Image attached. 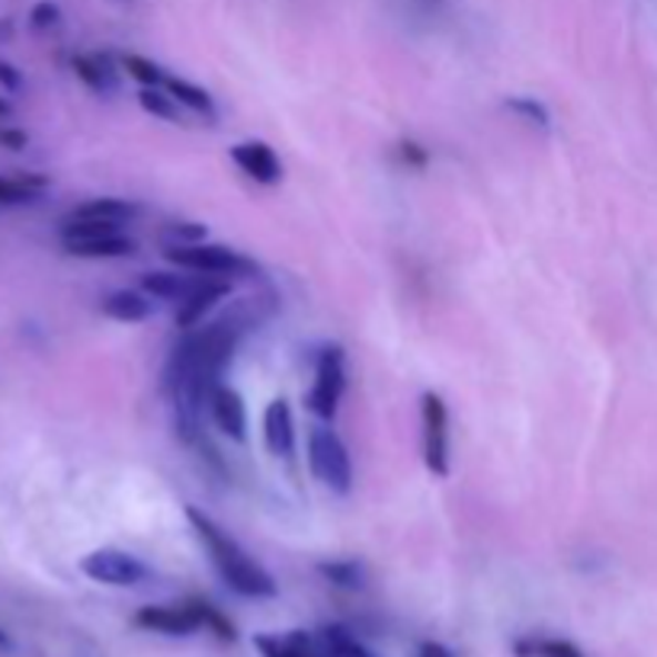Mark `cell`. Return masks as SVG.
<instances>
[{
	"label": "cell",
	"mask_w": 657,
	"mask_h": 657,
	"mask_svg": "<svg viewBox=\"0 0 657 657\" xmlns=\"http://www.w3.org/2000/svg\"><path fill=\"white\" fill-rule=\"evenodd\" d=\"M193 603H196V609H199L203 628H209L218 641H225V645H235V641H238V628H235V623H232L218 606H212L209 599H193Z\"/></svg>",
	"instance_id": "484cf974"
},
{
	"label": "cell",
	"mask_w": 657,
	"mask_h": 657,
	"mask_svg": "<svg viewBox=\"0 0 657 657\" xmlns=\"http://www.w3.org/2000/svg\"><path fill=\"white\" fill-rule=\"evenodd\" d=\"M273 308L276 301L269 296H244L212 321L186 330V337L171 350L161 372V391L171 404L174 430L183 443L193 446L203 440V408H209L212 391L222 386L225 366L232 362L240 340L260 328Z\"/></svg>",
	"instance_id": "6da1fadb"
},
{
	"label": "cell",
	"mask_w": 657,
	"mask_h": 657,
	"mask_svg": "<svg viewBox=\"0 0 657 657\" xmlns=\"http://www.w3.org/2000/svg\"><path fill=\"white\" fill-rule=\"evenodd\" d=\"M30 145V135L17 125H0V148L7 151H23Z\"/></svg>",
	"instance_id": "4dcf8cb0"
},
{
	"label": "cell",
	"mask_w": 657,
	"mask_h": 657,
	"mask_svg": "<svg viewBox=\"0 0 657 657\" xmlns=\"http://www.w3.org/2000/svg\"><path fill=\"white\" fill-rule=\"evenodd\" d=\"M49 189L45 174H17V177H0V206H30Z\"/></svg>",
	"instance_id": "ffe728a7"
},
{
	"label": "cell",
	"mask_w": 657,
	"mask_h": 657,
	"mask_svg": "<svg viewBox=\"0 0 657 657\" xmlns=\"http://www.w3.org/2000/svg\"><path fill=\"white\" fill-rule=\"evenodd\" d=\"M164 260L174 264L177 269H193V273H209L222 279H257L264 269L254 264L250 257H244L235 247L225 244H209V240H196V244H164Z\"/></svg>",
	"instance_id": "3957f363"
},
{
	"label": "cell",
	"mask_w": 657,
	"mask_h": 657,
	"mask_svg": "<svg viewBox=\"0 0 657 657\" xmlns=\"http://www.w3.org/2000/svg\"><path fill=\"white\" fill-rule=\"evenodd\" d=\"M81 574L103 587H138L148 581V565L122 548H93L81 558Z\"/></svg>",
	"instance_id": "52a82bcc"
},
{
	"label": "cell",
	"mask_w": 657,
	"mask_h": 657,
	"mask_svg": "<svg viewBox=\"0 0 657 657\" xmlns=\"http://www.w3.org/2000/svg\"><path fill=\"white\" fill-rule=\"evenodd\" d=\"M142 206L135 199H120V196H96L71 209V218H93V222H113V225H129L138 218Z\"/></svg>",
	"instance_id": "2e32d148"
},
{
	"label": "cell",
	"mask_w": 657,
	"mask_h": 657,
	"mask_svg": "<svg viewBox=\"0 0 657 657\" xmlns=\"http://www.w3.org/2000/svg\"><path fill=\"white\" fill-rule=\"evenodd\" d=\"M343 391H347V357H343V347L330 343L318 353L315 382H311L305 404L318 420L333 423L337 411H340V401H343Z\"/></svg>",
	"instance_id": "5b68a950"
},
{
	"label": "cell",
	"mask_w": 657,
	"mask_h": 657,
	"mask_svg": "<svg viewBox=\"0 0 657 657\" xmlns=\"http://www.w3.org/2000/svg\"><path fill=\"white\" fill-rule=\"evenodd\" d=\"M138 106L154 116V120H164V122H183L179 116V103L167 93L164 88H142L138 90Z\"/></svg>",
	"instance_id": "cb8c5ba5"
},
{
	"label": "cell",
	"mask_w": 657,
	"mask_h": 657,
	"mask_svg": "<svg viewBox=\"0 0 657 657\" xmlns=\"http://www.w3.org/2000/svg\"><path fill=\"white\" fill-rule=\"evenodd\" d=\"M209 279V273L203 276H179V273H164V269H151L142 276V292L151 299L164 301H183L193 296L203 283Z\"/></svg>",
	"instance_id": "5bb4252c"
},
{
	"label": "cell",
	"mask_w": 657,
	"mask_h": 657,
	"mask_svg": "<svg viewBox=\"0 0 657 657\" xmlns=\"http://www.w3.org/2000/svg\"><path fill=\"white\" fill-rule=\"evenodd\" d=\"M504 106H507L513 116H520L523 122L536 125V129H542V132L552 125V116H548L545 103H538L536 96H510Z\"/></svg>",
	"instance_id": "4316f807"
},
{
	"label": "cell",
	"mask_w": 657,
	"mask_h": 657,
	"mask_svg": "<svg viewBox=\"0 0 657 657\" xmlns=\"http://www.w3.org/2000/svg\"><path fill=\"white\" fill-rule=\"evenodd\" d=\"M10 113H13V110H10V103H7V100L0 96V120H7Z\"/></svg>",
	"instance_id": "e575fe53"
},
{
	"label": "cell",
	"mask_w": 657,
	"mask_h": 657,
	"mask_svg": "<svg viewBox=\"0 0 657 657\" xmlns=\"http://www.w3.org/2000/svg\"><path fill=\"white\" fill-rule=\"evenodd\" d=\"M209 228L199 225V222H171L164 228V244H196V240H206Z\"/></svg>",
	"instance_id": "83f0119b"
},
{
	"label": "cell",
	"mask_w": 657,
	"mask_h": 657,
	"mask_svg": "<svg viewBox=\"0 0 657 657\" xmlns=\"http://www.w3.org/2000/svg\"><path fill=\"white\" fill-rule=\"evenodd\" d=\"M308 469L315 481H321L328 491L347 497L353 487V462H350V449L340 440L337 430H330V423L311 427L308 433Z\"/></svg>",
	"instance_id": "277c9868"
},
{
	"label": "cell",
	"mask_w": 657,
	"mask_h": 657,
	"mask_svg": "<svg viewBox=\"0 0 657 657\" xmlns=\"http://www.w3.org/2000/svg\"><path fill=\"white\" fill-rule=\"evenodd\" d=\"M318 574L340 587V591H362L366 587V565L357 558H333V562H318Z\"/></svg>",
	"instance_id": "603a6c76"
},
{
	"label": "cell",
	"mask_w": 657,
	"mask_h": 657,
	"mask_svg": "<svg viewBox=\"0 0 657 657\" xmlns=\"http://www.w3.org/2000/svg\"><path fill=\"white\" fill-rule=\"evenodd\" d=\"M318 638H321L328 657H379L372 648H366L350 628L340 626V623H330V626L318 628Z\"/></svg>",
	"instance_id": "7402d4cb"
},
{
	"label": "cell",
	"mask_w": 657,
	"mask_h": 657,
	"mask_svg": "<svg viewBox=\"0 0 657 657\" xmlns=\"http://www.w3.org/2000/svg\"><path fill=\"white\" fill-rule=\"evenodd\" d=\"M423 465L433 479H449V408L440 391L420 394Z\"/></svg>",
	"instance_id": "8992f818"
},
{
	"label": "cell",
	"mask_w": 657,
	"mask_h": 657,
	"mask_svg": "<svg viewBox=\"0 0 657 657\" xmlns=\"http://www.w3.org/2000/svg\"><path fill=\"white\" fill-rule=\"evenodd\" d=\"M71 71L78 74V81L93 93L106 96L116 90V71L110 68L106 55H74L71 59Z\"/></svg>",
	"instance_id": "d6986e66"
},
{
	"label": "cell",
	"mask_w": 657,
	"mask_h": 657,
	"mask_svg": "<svg viewBox=\"0 0 657 657\" xmlns=\"http://www.w3.org/2000/svg\"><path fill=\"white\" fill-rule=\"evenodd\" d=\"M232 296V279H222V276H209L193 296H186L183 301H177V311H174V325L179 330L199 328L212 311L222 305V301Z\"/></svg>",
	"instance_id": "9c48e42d"
},
{
	"label": "cell",
	"mask_w": 657,
	"mask_h": 657,
	"mask_svg": "<svg viewBox=\"0 0 657 657\" xmlns=\"http://www.w3.org/2000/svg\"><path fill=\"white\" fill-rule=\"evenodd\" d=\"M61 23V10L59 3L52 0H39L35 7L30 10V27L32 30H52Z\"/></svg>",
	"instance_id": "f1b7e54d"
},
{
	"label": "cell",
	"mask_w": 657,
	"mask_h": 657,
	"mask_svg": "<svg viewBox=\"0 0 657 657\" xmlns=\"http://www.w3.org/2000/svg\"><path fill=\"white\" fill-rule=\"evenodd\" d=\"M0 88L7 93H20L23 90V74L13 64H7V61H0Z\"/></svg>",
	"instance_id": "1f68e13d"
},
{
	"label": "cell",
	"mask_w": 657,
	"mask_h": 657,
	"mask_svg": "<svg viewBox=\"0 0 657 657\" xmlns=\"http://www.w3.org/2000/svg\"><path fill=\"white\" fill-rule=\"evenodd\" d=\"M228 154L240 167V174L250 177L254 183H260V186H276L283 179V164H279L276 151L269 148L267 142H260V138L238 142V145H232Z\"/></svg>",
	"instance_id": "30bf717a"
},
{
	"label": "cell",
	"mask_w": 657,
	"mask_h": 657,
	"mask_svg": "<svg viewBox=\"0 0 657 657\" xmlns=\"http://www.w3.org/2000/svg\"><path fill=\"white\" fill-rule=\"evenodd\" d=\"M418 657H452V651H449L446 645H440V641H423Z\"/></svg>",
	"instance_id": "d6a6232c"
},
{
	"label": "cell",
	"mask_w": 657,
	"mask_h": 657,
	"mask_svg": "<svg viewBox=\"0 0 657 657\" xmlns=\"http://www.w3.org/2000/svg\"><path fill=\"white\" fill-rule=\"evenodd\" d=\"M186 520H189L196 538L203 542L212 568L218 571V577L225 581L228 591H235L238 597L247 599H273L279 594L273 574L240 545L238 538L228 536V533L212 520L209 513H203L199 507L186 504Z\"/></svg>",
	"instance_id": "7a4b0ae2"
},
{
	"label": "cell",
	"mask_w": 657,
	"mask_h": 657,
	"mask_svg": "<svg viewBox=\"0 0 657 657\" xmlns=\"http://www.w3.org/2000/svg\"><path fill=\"white\" fill-rule=\"evenodd\" d=\"M161 88L167 90V93L177 100L179 106H186V110L199 113L203 120H209V125H215V120H218V110H215V100L209 96V90H203L199 84L186 81V78H174V74H167Z\"/></svg>",
	"instance_id": "ac0fdd59"
},
{
	"label": "cell",
	"mask_w": 657,
	"mask_h": 657,
	"mask_svg": "<svg viewBox=\"0 0 657 657\" xmlns=\"http://www.w3.org/2000/svg\"><path fill=\"white\" fill-rule=\"evenodd\" d=\"M209 414L212 423L235 443L247 440V408H244V398L232 386H215L209 398Z\"/></svg>",
	"instance_id": "7c38bea8"
},
{
	"label": "cell",
	"mask_w": 657,
	"mask_h": 657,
	"mask_svg": "<svg viewBox=\"0 0 657 657\" xmlns=\"http://www.w3.org/2000/svg\"><path fill=\"white\" fill-rule=\"evenodd\" d=\"M122 71L132 78V81H138L142 88H161L164 84V68L157 64V61L145 59V55H135V52H125L120 59Z\"/></svg>",
	"instance_id": "d4e9b609"
},
{
	"label": "cell",
	"mask_w": 657,
	"mask_h": 657,
	"mask_svg": "<svg viewBox=\"0 0 657 657\" xmlns=\"http://www.w3.org/2000/svg\"><path fill=\"white\" fill-rule=\"evenodd\" d=\"M398 154H401V161L408 164V167H427V161H430V154L427 148L414 142V138H404L401 145H398Z\"/></svg>",
	"instance_id": "f546056e"
},
{
	"label": "cell",
	"mask_w": 657,
	"mask_h": 657,
	"mask_svg": "<svg viewBox=\"0 0 657 657\" xmlns=\"http://www.w3.org/2000/svg\"><path fill=\"white\" fill-rule=\"evenodd\" d=\"M264 443H267L269 455L276 459H292L296 452V420H292V408L286 398L269 401L264 411Z\"/></svg>",
	"instance_id": "4fadbf2b"
},
{
	"label": "cell",
	"mask_w": 657,
	"mask_h": 657,
	"mask_svg": "<svg viewBox=\"0 0 657 657\" xmlns=\"http://www.w3.org/2000/svg\"><path fill=\"white\" fill-rule=\"evenodd\" d=\"M513 657H587L568 638H548V635H526L513 641Z\"/></svg>",
	"instance_id": "44dd1931"
},
{
	"label": "cell",
	"mask_w": 657,
	"mask_h": 657,
	"mask_svg": "<svg viewBox=\"0 0 657 657\" xmlns=\"http://www.w3.org/2000/svg\"><path fill=\"white\" fill-rule=\"evenodd\" d=\"M100 311L110 318V321H120V325H138L151 315V301L135 292V289H116L110 296L100 299Z\"/></svg>",
	"instance_id": "e0dca14e"
},
{
	"label": "cell",
	"mask_w": 657,
	"mask_h": 657,
	"mask_svg": "<svg viewBox=\"0 0 657 657\" xmlns=\"http://www.w3.org/2000/svg\"><path fill=\"white\" fill-rule=\"evenodd\" d=\"M132 623L142 632H157V635H171V638H186L203 628L199 609L193 599H186L179 606H142V609H135Z\"/></svg>",
	"instance_id": "ba28073f"
},
{
	"label": "cell",
	"mask_w": 657,
	"mask_h": 657,
	"mask_svg": "<svg viewBox=\"0 0 657 657\" xmlns=\"http://www.w3.org/2000/svg\"><path fill=\"white\" fill-rule=\"evenodd\" d=\"M254 648L260 657H328L318 632H286V635H254Z\"/></svg>",
	"instance_id": "8fae6325"
},
{
	"label": "cell",
	"mask_w": 657,
	"mask_h": 657,
	"mask_svg": "<svg viewBox=\"0 0 657 657\" xmlns=\"http://www.w3.org/2000/svg\"><path fill=\"white\" fill-rule=\"evenodd\" d=\"M64 254L81 257V260H120V257H132L135 254V240L125 238L122 232L103 235V238L90 240H68Z\"/></svg>",
	"instance_id": "9a60e30c"
},
{
	"label": "cell",
	"mask_w": 657,
	"mask_h": 657,
	"mask_svg": "<svg viewBox=\"0 0 657 657\" xmlns=\"http://www.w3.org/2000/svg\"><path fill=\"white\" fill-rule=\"evenodd\" d=\"M0 651H3V655H7V651H13V638H10L3 628H0Z\"/></svg>",
	"instance_id": "836d02e7"
}]
</instances>
